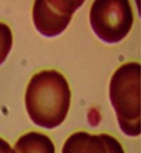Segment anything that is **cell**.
<instances>
[{"instance_id":"1","label":"cell","mask_w":141,"mask_h":153,"mask_svg":"<svg viewBox=\"0 0 141 153\" xmlns=\"http://www.w3.org/2000/svg\"><path fill=\"white\" fill-rule=\"evenodd\" d=\"M70 104L67 79L56 71H43L30 80L25 94V106L35 124L53 129L62 124Z\"/></svg>"},{"instance_id":"2","label":"cell","mask_w":141,"mask_h":153,"mask_svg":"<svg viewBox=\"0 0 141 153\" xmlns=\"http://www.w3.org/2000/svg\"><path fill=\"white\" fill-rule=\"evenodd\" d=\"M110 101L123 133L140 135V64L122 65L112 75L109 85Z\"/></svg>"},{"instance_id":"3","label":"cell","mask_w":141,"mask_h":153,"mask_svg":"<svg viewBox=\"0 0 141 153\" xmlns=\"http://www.w3.org/2000/svg\"><path fill=\"white\" fill-rule=\"evenodd\" d=\"M134 13L127 0L94 1L90 10V24L95 34L107 43H116L129 35L134 24Z\"/></svg>"},{"instance_id":"4","label":"cell","mask_w":141,"mask_h":153,"mask_svg":"<svg viewBox=\"0 0 141 153\" xmlns=\"http://www.w3.org/2000/svg\"><path fill=\"white\" fill-rule=\"evenodd\" d=\"M83 1H45L37 0L33 6L35 27L46 37H55L68 27L73 15L82 6Z\"/></svg>"},{"instance_id":"5","label":"cell","mask_w":141,"mask_h":153,"mask_svg":"<svg viewBox=\"0 0 141 153\" xmlns=\"http://www.w3.org/2000/svg\"><path fill=\"white\" fill-rule=\"evenodd\" d=\"M62 153H125L122 145L108 134H72L65 142Z\"/></svg>"},{"instance_id":"6","label":"cell","mask_w":141,"mask_h":153,"mask_svg":"<svg viewBox=\"0 0 141 153\" xmlns=\"http://www.w3.org/2000/svg\"><path fill=\"white\" fill-rule=\"evenodd\" d=\"M14 151L15 153H55V147L46 135L29 132L17 140Z\"/></svg>"},{"instance_id":"7","label":"cell","mask_w":141,"mask_h":153,"mask_svg":"<svg viewBox=\"0 0 141 153\" xmlns=\"http://www.w3.org/2000/svg\"><path fill=\"white\" fill-rule=\"evenodd\" d=\"M13 45V34L9 26L0 22V65L4 63Z\"/></svg>"},{"instance_id":"8","label":"cell","mask_w":141,"mask_h":153,"mask_svg":"<svg viewBox=\"0 0 141 153\" xmlns=\"http://www.w3.org/2000/svg\"><path fill=\"white\" fill-rule=\"evenodd\" d=\"M0 153H15L8 142H6L2 138H0Z\"/></svg>"}]
</instances>
